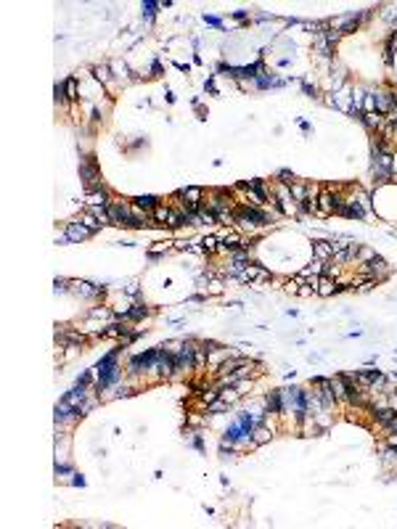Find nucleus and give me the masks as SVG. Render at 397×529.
<instances>
[{
  "label": "nucleus",
  "mask_w": 397,
  "mask_h": 529,
  "mask_svg": "<svg viewBox=\"0 0 397 529\" xmlns=\"http://www.w3.org/2000/svg\"><path fill=\"white\" fill-rule=\"evenodd\" d=\"M80 175H82V180H85V185L90 191H98L101 188V175H98V170H95V164H93L90 156L80 164Z\"/></svg>",
  "instance_id": "1"
},
{
  "label": "nucleus",
  "mask_w": 397,
  "mask_h": 529,
  "mask_svg": "<svg viewBox=\"0 0 397 529\" xmlns=\"http://www.w3.org/2000/svg\"><path fill=\"white\" fill-rule=\"evenodd\" d=\"M336 207H339V196H334L331 191H321V196H318V212L315 214L328 217V214H336Z\"/></svg>",
  "instance_id": "2"
},
{
  "label": "nucleus",
  "mask_w": 397,
  "mask_h": 529,
  "mask_svg": "<svg viewBox=\"0 0 397 529\" xmlns=\"http://www.w3.org/2000/svg\"><path fill=\"white\" fill-rule=\"evenodd\" d=\"M270 273L262 267H257V264H246V267L238 273V281H244V283H262V281H268Z\"/></svg>",
  "instance_id": "3"
},
{
  "label": "nucleus",
  "mask_w": 397,
  "mask_h": 529,
  "mask_svg": "<svg viewBox=\"0 0 397 529\" xmlns=\"http://www.w3.org/2000/svg\"><path fill=\"white\" fill-rule=\"evenodd\" d=\"M69 291L74 294V297L90 299V297H95V294H101L104 288H101V286H93V283H88V281H69Z\"/></svg>",
  "instance_id": "4"
},
{
  "label": "nucleus",
  "mask_w": 397,
  "mask_h": 529,
  "mask_svg": "<svg viewBox=\"0 0 397 529\" xmlns=\"http://www.w3.org/2000/svg\"><path fill=\"white\" fill-rule=\"evenodd\" d=\"M275 198H278V207H281L284 214H297V204H294L291 191H289L286 185H278V188H275Z\"/></svg>",
  "instance_id": "5"
},
{
  "label": "nucleus",
  "mask_w": 397,
  "mask_h": 529,
  "mask_svg": "<svg viewBox=\"0 0 397 529\" xmlns=\"http://www.w3.org/2000/svg\"><path fill=\"white\" fill-rule=\"evenodd\" d=\"M365 122V127L368 130H384L389 122V114H379V111H365L363 117H360Z\"/></svg>",
  "instance_id": "6"
},
{
  "label": "nucleus",
  "mask_w": 397,
  "mask_h": 529,
  "mask_svg": "<svg viewBox=\"0 0 397 529\" xmlns=\"http://www.w3.org/2000/svg\"><path fill=\"white\" fill-rule=\"evenodd\" d=\"M90 233H93V230H88L82 222H69V225H66V241H74V244L77 241H85Z\"/></svg>",
  "instance_id": "7"
},
{
  "label": "nucleus",
  "mask_w": 397,
  "mask_h": 529,
  "mask_svg": "<svg viewBox=\"0 0 397 529\" xmlns=\"http://www.w3.org/2000/svg\"><path fill=\"white\" fill-rule=\"evenodd\" d=\"M238 188H241L244 194H246V198H249V204H252L254 209H257V207H262V204L268 201V196H265V191H262V188H252V185H246V183H241Z\"/></svg>",
  "instance_id": "8"
},
{
  "label": "nucleus",
  "mask_w": 397,
  "mask_h": 529,
  "mask_svg": "<svg viewBox=\"0 0 397 529\" xmlns=\"http://www.w3.org/2000/svg\"><path fill=\"white\" fill-rule=\"evenodd\" d=\"M331 389H334L336 402H347V376H331Z\"/></svg>",
  "instance_id": "9"
},
{
  "label": "nucleus",
  "mask_w": 397,
  "mask_h": 529,
  "mask_svg": "<svg viewBox=\"0 0 397 529\" xmlns=\"http://www.w3.org/2000/svg\"><path fill=\"white\" fill-rule=\"evenodd\" d=\"M312 257L321 262H328L331 257H334V246H331V241H315L312 244Z\"/></svg>",
  "instance_id": "10"
},
{
  "label": "nucleus",
  "mask_w": 397,
  "mask_h": 529,
  "mask_svg": "<svg viewBox=\"0 0 397 529\" xmlns=\"http://www.w3.org/2000/svg\"><path fill=\"white\" fill-rule=\"evenodd\" d=\"M374 101H376V111H379V114L395 111V98H392L389 93H374Z\"/></svg>",
  "instance_id": "11"
},
{
  "label": "nucleus",
  "mask_w": 397,
  "mask_h": 529,
  "mask_svg": "<svg viewBox=\"0 0 397 529\" xmlns=\"http://www.w3.org/2000/svg\"><path fill=\"white\" fill-rule=\"evenodd\" d=\"M249 360H244V357H228L225 363L217 368V376H228V373H233V370H238L241 365H246Z\"/></svg>",
  "instance_id": "12"
},
{
  "label": "nucleus",
  "mask_w": 397,
  "mask_h": 529,
  "mask_svg": "<svg viewBox=\"0 0 397 529\" xmlns=\"http://www.w3.org/2000/svg\"><path fill=\"white\" fill-rule=\"evenodd\" d=\"M397 416V410L395 407H389V405H384V407H376L374 410V418H376V426H387L389 421H392Z\"/></svg>",
  "instance_id": "13"
},
{
  "label": "nucleus",
  "mask_w": 397,
  "mask_h": 529,
  "mask_svg": "<svg viewBox=\"0 0 397 529\" xmlns=\"http://www.w3.org/2000/svg\"><path fill=\"white\" fill-rule=\"evenodd\" d=\"M109 201H111V198H109V194H106L104 188L90 191V194H88V204H90V207H106Z\"/></svg>",
  "instance_id": "14"
},
{
  "label": "nucleus",
  "mask_w": 397,
  "mask_h": 529,
  "mask_svg": "<svg viewBox=\"0 0 397 529\" xmlns=\"http://www.w3.org/2000/svg\"><path fill=\"white\" fill-rule=\"evenodd\" d=\"M178 198H185L188 204H198L204 198V191L201 188H180L178 191Z\"/></svg>",
  "instance_id": "15"
},
{
  "label": "nucleus",
  "mask_w": 397,
  "mask_h": 529,
  "mask_svg": "<svg viewBox=\"0 0 397 529\" xmlns=\"http://www.w3.org/2000/svg\"><path fill=\"white\" fill-rule=\"evenodd\" d=\"M270 437H273V431H270L268 426H260V423H257L254 429H252V442H254V444H265Z\"/></svg>",
  "instance_id": "16"
},
{
  "label": "nucleus",
  "mask_w": 397,
  "mask_h": 529,
  "mask_svg": "<svg viewBox=\"0 0 397 529\" xmlns=\"http://www.w3.org/2000/svg\"><path fill=\"white\" fill-rule=\"evenodd\" d=\"M336 288H339V283H336L334 278H326V275H321V283H318V294H321V297H331Z\"/></svg>",
  "instance_id": "17"
},
{
  "label": "nucleus",
  "mask_w": 397,
  "mask_h": 529,
  "mask_svg": "<svg viewBox=\"0 0 397 529\" xmlns=\"http://www.w3.org/2000/svg\"><path fill=\"white\" fill-rule=\"evenodd\" d=\"M289 191H291V198H294V201H302V204L307 201L310 188H305L302 183H291V185H289Z\"/></svg>",
  "instance_id": "18"
},
{
  "label": "nucleus",
  "mask_w": 397,
  "mask_h": 529,
  "mask_svg": "<svg viewBox=\"0 0 397 529\" xmlns=\"http://www.w3.org/2000/svg\"><path fill=\"white\" fill-rule=\"evenodd\" d=\"M151 214H154V220H156V222L167 225V220H170L172 209H170V207H164V204H159V207H154V209H151Z\"/></svg>",
  "instance_id": "19"
},
{
  "label": "nucleus",
  "mask_w": 397,
  "mask_h": 529,
  "mask_svg": "<svg viewBox=\"0 0 397 529\" xmlns=\"http://www.w3.org/2000/svg\"><path fill=\"white\" fill-rule=\"evenodd\" d=\"M312 43H315V51L318 53H323V56H326L328 53V40H326V32H315V37H312Z\"/></svg>",
  "instance_id": "20"
},
{
  "label": "nucleus",
  "mask_w": 397,
  "mask_h": 529,
  "mask_svg": "<svg viewBox=\"0 0 397 529\" xmlns=\"http://www.w3.org/2000/svg\"><path fill=\"white\" fill-rule=\"evenodd\" d=\"M135 207H141L143 212H146V209L159 207V198H154V196H138V198H135Z\"/></svg>",
  "instance_id": "21"
},
{
  "label": "nucleus",
  "mask_w": 397,
  "mask_h": 529,
  "mask_svg": "<svg viewBox=\"0 0 397 529\" xmlns=\"http://www.w3.org/2000/svg\"><path fill=\"white\" fill-rule=\"evenodd\" d=\"M201 249H204V251H209V254H212V251H220V238H215V236H204V238H201Z\"/></svg>",
  "instance_id": "22"
},
{
  "label": "nucleus",
  "mask_w": 397,
  "mask_h": 529,
  "mask_svg": "<svg viewBox=\"0 0 397 529\" xmlns=\"http://www.w3.org/2000/svg\"><path fill=\"white\" fill-rule=\"evenodd\" d=\"M265 405H268L270 413H281V392H273L268 394V400H265Z\"/></svg>",
  "instance_id": "23"
},
{
  "label": "nucleus",
  "mask_w": 397,
  "mask_h": 529,
  "mask_svg": "<svg viewBox=\"0 0 397 529\" xmlns=\"http://www.w3.org/2000/svg\"><path fill=\"white\" fill-rule=\"evenodd\" d=\"M80 222H82V225L88 228V230H93V233H95V230H98V228H101V222H98V217H95L93 212L82 214V220H80Z\"/></svg>",
  "instance_id": "24"
},
{
  "label": "nucleus",
  "mask_w": 397,
  "mask_h": 529,
  "mask_svg": "<svg viewBox=\"0 0 397 529\" xmlns=\"http://www.w3.org/2000/svg\"><path fill=\"white\" fill-rule=\"evenodd\" d=\"M146 315H148V310H146V307H141V304L125 312V317H127V320H141V317H146Z\"/></svg>",
  "instance_id": "25"
},
{
  "label": "nucleus",
  "mask_w": 397,
  "mask_h": 529,
  "mask_svg": "<svg viewBox=\"0 0 397 529\" xmlns=\"http://www.w3.org/2000/svg\"><path fill=\"white\" fill-rule=\"evenodd\" d=\"M374 257H376V251L368 249V246H360V249H358V260H360V262H371ZM360 262H358V264H360Z\"/></svg>",
  "instance_id": "26"
},
{
  "label": "nucleus",
  "mask_w": 397,
  "mask_h": 529,
  "mask_svg": "<svg viewBox=\"0 0 397 529\" xmlns=\"http://www.w3.org/2000/svg\"><path fill=\"white\" fill-rule=\"evenodd\" d=\"M64 85H66V98H69V101L80 98V95H77V80H66Z\"/></svg>",
  "instance_id": "27"
},
{
  "label": "nucleus",
  "mask_w": 397,
  "mask_h": 529,
  "mask_svg": "<svg viewBox=\"0 0 397 529\" xmlns=\"http://www.w3.org/2000/svg\"><path fill=\"white\" fill-rule=\"evenodd\" d=\"M217 222H222V225H236V214L233 212H217Z\"/></svg>",
  "instance_id": "28"
},
{
  "label": "nucleus",
  "mask_w": 397,
  "mask_h": 529,
  "mask_svg": "<svg viewBox=\"0 0 397 529\" xmlns=\"http://www.w3.org/2000/svg\"><path fill=\"white\" fill-rule=\"evenodd\" d=\"M93 71H95V77H98L101 82H109V77H111V74H109V66H106V64H98Z\"/></svg>",
  "instance_id": "29"
},
{
  "label": "nucleus",
  "mask_w": 397,
  "mask_h": 529,
  "mask_svg": "<svg viewBox=\"0 0 397 529\" xmlns=\"http://www.w3.org/2000/svg\"><path fill=\"white\" fill-rule=\"evenodd\" d=\"M220 397L228 402V405H231V402H236L238 397H241V392H238V389H228V392H220Z\"/></svg>",
  "instance_id": "30"
},
{
  "label": "nucleus",
  "mask_w": 397,
  "mask_h": 529,
  "mask_svg": "<svg viewBox=\"0 0 397 529\" xmlns=\"http://www.w3.org/2000/svg\"><path fill=\"white\" fill-rule=\"evenodd\" d=\"M225 407H228V402L222 400V397H217V400H215L212 405L207 407V410H209V413H222V410H225Z\"/></svg>",
  "instance_id": "31"
},
{
  "label": "nucleus",
  "mask_w": 397,
  "mask_h": 529,
  "mask_svg": "<svg viewBox=\"0 0 397 529\" xmlns=\"http://www.w3.org/2000/svg\"><path fill=\"white\" fill-rule=\"evenodd\" d=\"M90 317H93V320H104V317H109V310H104V307H95V310H90Z\"/></svg>",
  "instance_id": "32"
},
{
  "label": "nucleus",
  "mask_w": 397,
  "mask_h": 529,
  "mask_svg": "<svg viewBox=\"0 0 397 529\" xmlns=\"http://www.w3.org/2000/svg\"><path fill=\"white\" fill-rule=\"evenodd\" d=\"M339 37H342V32H339V29H328V32H326V40H328V45L339 43Z\"/></svg>",
  "instance_id": "33"
},
{
  "label": "nucleus",
  "mask_w": 397,
  "mask_h": 529,
  "mask_svg": "<svg viewBox=\"0 0 397 529\" xmlns=\"http://www.w3.org/2000/svg\"><path fill=\"white\" fill-rule=\"evenodd\" d=\"M297 294H299V297H312V294H318V288H315V286H310V283H305Z\"/></svg>",
  "instance_id": "34"
},
{
  "label": "nucleus",
  "mask_w": 397,
  "mask_h": 529,
  "mask_svg": "<svg viewBox=\"0 0 397 529\" xmlns=\"http://www.w3.org/2000/svg\"><path fill=\"white\" fill-rule=\"evenodd\" d=\"M384 61H387V64H392V61H395V45H389V43H387V51H384Z\"/></svg>",
  "instance_id": "35"
},
{
  "label": "nucleus",
  "mask_w": 397,
  "mask_h": 529,
  "mask_svg": "<svg viewBox=\"0 0 397 529\" xmlns=\"http://www.w3.org/2000/svg\"><path fill=\"white\" fill-rule=\"evenodd\" d=\"M64 98H66V85H56V101L61 104Z\"/></svg>",
  "instance_id": "36"
},
{
  "label": "nucleus",
  "mask_w": 397,
  "mask_h": 529,
  "mask_svg": "<svg viewBox=\"0 0 397 529\" xmlns=\"http://www.w3.org/2000/svg\"><path fill=\"white\" fill-rule=\"evenodd\" d=\"M278 177H281V183H289V185L294 183V175H291V172H289V170H284V172H281Z\"/></svg>",
  "instance_id": "37"
},
{
  "label": "nucleus",
  "mask_w": 397,
  "mask_h": 529,
  "mask_svg": "<svg viewBox=\"0 0 397 529\" xmlns=\"http://www.w3.org/2000/svg\"><path fill=\"white\" fill-rule=\"evenodd\" d=\"M384 429H387V434H397V416H395L392 421H389V423L384 426Z\"/></svg>",
  "instance_id": "38"
},
{
  "label": "nucleus",
  "mask_w": 397,
  "mask_h": 529,
  "mask_svg": "<svg viewBox=\"0 0 397 529\" xmlns=\"http://www.w3.org/2000/svg\"><path fill=\"white\" fill-rule=\"evenodd\" d=\"M66 283H69L66 278H56V294H58V291H66Z\"/></svg>",
  "instance_id": "39"
},
{
  "label": "nucleus",
  "mask_w": 397,
  "mask_h": 529,
  "mask_svg": "<svg viewBox=\"0 0 397 529\" xmlns=\"http://www.w3.org/2000/svg\"><path fill=\"white\" fill-rule=\"evenodd\" d=\"M389 407L397 410V392H389Z\"/></svg>",
  "instance_id": "40"
},
{
  "label": "nucleus",
  "mask_w": 397,
  "mask_h": 529,
  "mask_svg": "<svg viewBox=\"0 0 397 529\" xmlns=\"http://www.w3.org/2000/svg\"><path fill=\"white\" fill-rule=\"evenodd\" d=\"M143 8H146V16H151L154 14L151 8H156V3H143Z\"/></svg>",
  "instance_id": "41"
}]
</instances>
